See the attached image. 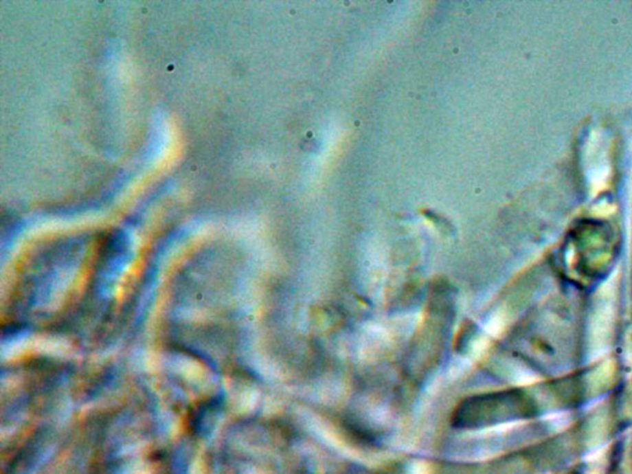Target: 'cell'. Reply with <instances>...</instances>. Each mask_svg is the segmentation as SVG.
<instances>
[{"instance_id":"obj_1","label":"cell","mask_w":632,"mask_h":474,"mask_svg":"<svg viewBox=\"0 0 632 474\" xmlns=\"http://www.w3.org/2000/svg\"><path fill=\"white\" fill-rule=\"evenodd\" d=\"M613 324H614L613 309L604 306L602 311L598 313L596 320H594V326H593V336H594V342L596 345L604 347L608 343Z\"/></svg>"}]
</instances>
